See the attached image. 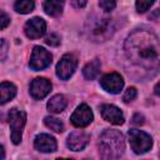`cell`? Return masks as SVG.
<instances>
[{"mask_svg": "<svg viewBox=\"0 0 160 160\" xmlns=\"http://www.w3.org/2000/svg\"><path fill=\"white\" fill-rule=\"evenodd\" d=\"M126 58L136 66L156 72L159 68L160 45L158 36L148 29L134 30L125 40Z\"/></svg>", "mask_w": 160, "mask_h": 160, "instance_id": "obj_1", "label": "cell"}, {"mask_svg": "<svg viewBox=\"0 0 160 160\" xmlns=\"http://www.w3.org/2000/svg\"><path fill=\"white\" fill-rule=\"evenodd\" d=\"M119 26V21L116 18L109 15H91L86 20L85 31L95 42H102L110 39Z\"/></svg>", "mask_w": 160, "mask_h": 160, "instance_id": "obj_2", "label": "cell"}, {"mask_svg": "<svg viewBox=\"0 0 160 160\" xmlns=\"http://www.w3.org/2000/svg\"><path fill=\"white\" fill-rule=\"evenodd\" d=\"M99 154L102 160H118L125 151L124 135L115 129H106L99 138Z\"/></svg>", "mask_w": 160, "mask_h": 160, "instance_id": "obj_3", "label": "cell"}, {"mask_svg": "<svg viewBox=\"0 0 160 160\" xmlns=\"http://www.w3.org/2000/svg\"><path fill=\"white\" fill-rule=\"evenodd\" d=\"M26 124V114L20 109H11L9 111V125H10V136L15 145L20 144L22 140V130Z\"/></svg>", "mask_w": 160, "mask_h": 160, "instance_id": "obj_4", "label": "cell"}, {"mask_svg": "<svg viewBox=\"0 0 160 160\" xmlns=\"http://www.w3.org/2000/svg\"><path fill=\"white\" fill-rule=\"evenodd\" d=\"M129 136V142L131 149L134 150L135 154H145L148 152L151 146H152V139L151 136L142 131V130H138V129H130L128 132Z\"/></svg>", "mask_w": 160, "mask_h": 160, "instance_id": "obj_5", "label": "cell"}, {"mask_svg": "<svg viewBox=\"0 0 160 160\" xmlns=\"http://www.w3.org/2000/svg\"><path fill=\"white\" fill-rule=\"evenodd\" d=\"M51 61H52V55L46 49L41 46H35L30 56L29 66L34 71H39V70H44L48 66H50Z\"/></svg>", "mask_w": 160, "mask_h": 160, "instance_id": "obj_6", "label": "cell"}, {"mask_svg": "<svg viewBox=\"0 0 160 160\" xmlns=\"http://www.w3.org/2000/svg\"><path fill=\"white\" fill-rule=\"evenodd\" d=\"M78 66V58L74 54H65L56 65V75L61 80H68L75 72Z\"/></svg>", "mask_w": 160, "mask_h": 160, "instance_id": "obj_7", "label": "cell"}, {"mask_svg": "<svg viewBox=\"0 0 160 160\" xmlns=\"http://www.w3.org/2000/svg\"><path fill=\"white\" fill-rule=\"evenodd\" d=\"M92 119H94V114H92L90 106H88L86 104H80L70 116L71 124L76 128L88 126L92 121Z\"/></svg>", "mask_w": 160, "mask_h": 160, "instance_id": "obj_8", "label": "cell"}, {"mask_svg": "<svg viewBox=\"0 0 160 160\" xmlns=\"http://www.w3.org/2000/svg\"><path fill=\"white\" fill-rule=\"evenodd\" d=\"M46 31V22L42 18L35 16L26 21L24 26V32L29 39H39Z\"/></svg>", "mask_w": 160, "mask_h": 160, "instance_id": "obj_9", "label": "cell"}, {"mask_svg": "<svg viewBox=\"0 0 160 160\" xmlns=\"http://www.w3.org/2000/svg\"><path fill=\"white\" fill-rule=\"evenodd\" d=\"M100 85L105 91H108L110 94H119L124 88V80L120 74L110 72L101 78Z\"/></svg>", "mask_w": 160, "mask_h": 160, "instance_id": "obj_10", "label": "cell"}, {"mask_svg": "<svg viewBox=\"0 0 160 160\" xmlns=\"http://www.w3.org/2000/svg\"><path fill=\"white\" fill-rule=\"evenodd\" d=\"M51 82L45 78H36L30 82V95L35 100L44 99L50 91H51Z\"/></svg>", "mask_w": 160, "mask_h": 160, "instance_id": "obj_11", "label": "cell"}, {"mask_svg": "<svg viewBox=\"0 0 160 160\" xmlns=\"http://www.w3.org/2000/svg\"><path fill=\"white\" fill-rule=\"evenodd\" d=\"M100 112H101L102 119L109 121L110 124H114V125L124 124L125 118H124L122 111L118 106H115L112 104H104V105H101Z\"/></svg>", "mask_w": 160, "mask_h": 160, "instance_id": "obj_12", "label": "cell"}, {"mask_svg": "<svg viewBox=\"0 0 160 160\" xmlns=\"http://www.w3.org/2000/svg\"><path fill=\"white\" fill-rule=\"evenodd\" d=\"M89 140H90V135L88 132H85L82 130H76V131H72L68 136L66 145L72 151H80L88 145Z\"/></svg>", "mask_w": 160, "mask_h": 160, "instance_id": "obj_13", "label": "cell"}, {"mask_svg": "<svg viewBox=\"0 0 160 160\" xmlns=\"http://www.w3.org/2000/svg\"><path fill=\"white\" fill-rule=\"evenodd\" d=\"M34 146L40 152H54L58 148V142L55 138L49 134H39L34 139Z\"/></svg>", "mask_w": 160, "mask_h": 160, "instance_id": "obj_14", "label": "cell"}, {"mask_svg": "<svg viewBox=\"0 0 160 160\" xmlns=\"http://www.w3.org/2000/svg\"><path fill=\"white\" fill-rule=\"evenodd\" d=\"M16 91L18 89L12 82H9V81L1 82L0 84V105H4L10 100H12L16 95Z\"/></svg>", "mask_w": 160, "mask_h": 160, "instance_id": "obj_15", "label": "cell"}, {"mask_svg": "<svg viewBox=\"0 0 160 160\" xmlns=\"http://www.w3.org/2000/svg\"><path fill=\"white\" fill-rule=\"evenodd\" d=\"M66 105H68L66 98H65L62 94H56V95H54V96L48 101V105H46V106H48V110H49L50 112L59 114V112H61V111L65 110Z\"/></svg>", "mask_w": 160, "mask_h": 160, "instance_id": "obj_16", "label": "cell"}, {"mask_svg": "<svg viewBox=\"0 0 160 160\" xmlns=\"http://www.w3.org/2000/svg\"><path fill=\"white\" fill-rule=\"evenodd\" d=\"M100 66L101 65H100V60L99 59H94L90 62H88L82 69L84 78L88 79V80H94L100 72Z\"/></svg>", "mask_w": 160, "mask_h": 160, "instance_id": "obj_17", "label": "cell"}, {"mask_svg": "<svg viewBox=\"0 0 160 160\" xmlns=\"http://www.w3.org/2000/svg\"><path fill=\"white\" fill-rule=\"evenodd\" d=\"M62 6L64 1H54V0H48L42 4L44 11L50 15V16H59L62 12Z\"/></svg>", "mask_w": 160, "mask_h": 160, "instance_id": "obj_18", "label": "cell"}, {"mask_svg": "<svg viewBox=\"0 0 160 160\" xmlns=\"http://www.w3.org/2000/svg\"><path fill=\"white\" fill-rule=\"evenodd\" d=\"M34 8H35V4L34 1H30V0H19L14 4L15 11L20 14H29L34 10Z\"/></svg>", "mask_w": 160, "mask_h": 160, "instance_id": "obj_19", "label": "cell"}, {"mask_svg": "<svg viewBox=\"0 0 160 160\" xmlns=\"http://www.w3.org/2000/svg\"><path fill=\"white\" fill-rule=\"evenodd\" d=\"M44 124L52 131L55 132H62L64 131V124L60 119L54 118V116H46L44 119Z\"/></svg>", "mask_w": 160, "mask_h": 160, "instance_id": "obj_20", "label": "cell"}, {"mask_svg": "<svg viewBox=\"0 0 160 160\" xmlns=\"http://www.w3.org/2000/svg\"><path fill=\"white\" fill-rule=\"evenodd\" d=\"M136 95H138L136 89H135L134 86H130V88H128V89L125 90V92H124V95H122V101L126 102V104H128V102H131L132 100H135Z\"/></svg>", "mask_w": 160, "mask_h": 160, "instance_id": "obj_21", "label": "cell"}, {"mask_svg": "<svg viewBox=\"0 0 160 160\" xmlns=\"http://www.w3.org/2000/svg\"><path fill=\"white\" fill-rule=\"evenodd\" d=\"M99 6L102 9L104 12H110L111 10L115 9L116 2L114 0H101V1H99Z\"/></svg>", "mask_w": 160, "mask_h": 160, "instance_id": "obj_22", "label": "cell"}, {"mask_svg": "<svg viewBox=\"0 0 160 160\" xmlns=\"http://www.w3.org/2000/svg\"><path fill=\"white\" fill-rule=\"evenodd\" d=\"M154 4V1H136L135 2V8L138 12H145L146 10L150 9V6Z\"/></svg>", "mask_w": 160, "mask_h": 160, "instance_id": "obj_23", "label": "cell"}, {"mask_svg": "<svg viewBox=\"0 0 160 160\" xmlns=\"http://www.w3.org/2000/svg\"><path fill=\"white\" fill-rule=\"evenodd\" d=\"M60 36L56 35V34H50L49 36L45 38V42L50 46H59L60 45Z\"/></svg>", "mask_w": 160, "mask_h": 160, "instance_id": "obj_24", "label": "cell"}, {"mask_svg": "<svg viewBox=\"0 0 160 160\" xmlns=\"http://www.w3.org/2000/svg\"><path fill=\"white\" fill-rule=\"evenodd\" d=\"M9 24H10V16L4 10L0 9V30L8 28Z\"/></svg>", "mask_w": 160, "mask_h": 160, "instance_id": "obj_25", "label": "cell"}, {"mask_svg": "<svg viewBox=\"0 0 160 160\" xmlns=\"http://www.w3.org/2000/svg\"><path fill=\"white\" fill-rule=\"evenodd\" d=\"M8 49L9 45L5 39H0V61H4L8 56Z\"/></svg>", "mask_w": 160, "mask_h": 160, "instance_id": "obj_26", "label": "cell"}, {"mask_svg": "<svg viewBox=\"0 0 160 160\" xmlns=\"http://www.w3.org/2000/svg\"><path fill=\"white\" fill-rule=\"evenodd\" d=\"M132 124L135 125H142L144 124V116L139 112H136L134 116H132Z\"/></svg>", "mask_w": 160, "mask_h": 160, "instance_id": "obj_27", "label": "cell"}, {"mask_svg": "<svg viewBox=\"0 0 160 160\" xmlns=\"http://www.w3.org/2000/svg\"><path fill=\"white\" fill-rule=\"evenodd\" d=\"M86 4H88L86 1H76V0L71 1V5H72V6H75V8H84Z\"/></svg>", "mask_w": 160, "mask_h": 160, "instance_id": "obj_28", "label": "cell"}, {"mask_svg": "<svg viewBox=\"0 0 160 160\" xmlns=\"http://www.w3.org/2000/svg\"><path fill=\"white\" fill-rule=\"evenodd\" d=\"M5 158V150H4V146L0 145V160H4Z\"/></svg>", "mask_w": 160, "mask_h": 160, "instance_id": "obj_29", "label": "cell"}, {"mask_svg": "<svg viewBox=\"0 0 160 160\" xmlns=\"http://www.w3.org/2000/svg\"><path fill=\"white\" fill-rule=\"evenodd\" d=\"M56 160H72V159H64V158H61V159H56Z\"/></svg>", "mask_w": 160, "mask_h": 160, "instance_id": "obj_30", "label": "cell"}]
</instances>
